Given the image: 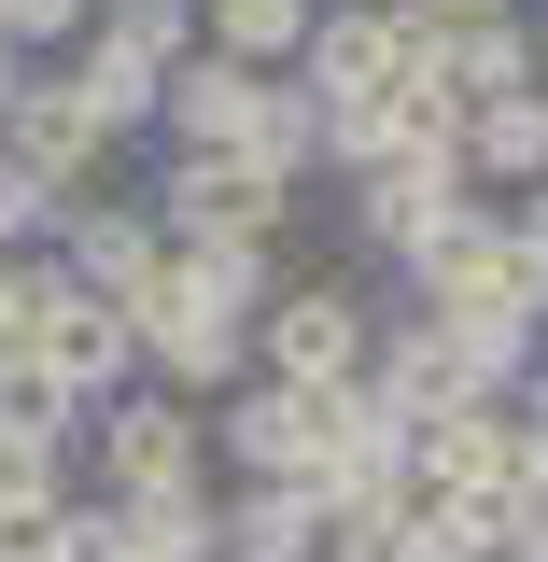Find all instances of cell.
Wrapping results in <instances>:
<instances>
[{
    "label": "cell",
    "instance_id": "obj_1",
    "mask_svg": "<svg viewBox=\"0 0 548 562\" xmlns=\"http://www.w3.org/2000/svg\"><path fill=\"white\" fill-rule=\"evenodd\" d=\"M70 450H85V492H99V506H155V492H211V408H183V394H155V380H127V394H99Z\"/></svg>",
    "mask_w": 548,
    "mask_h": 562
},
{
    "label": "cell",
    "instance_id": "obj_2",
    "mask_svg": "<svg viewBox=\"0 0 548 562\" xmlns=\"http://www.w3.org/2000/svg\"><path fill=\"white\" fill-rule=\"evenodd\" d=\"M155 225L169 239H198V254H281V225H295V183H268L239 140H211V155H155Z\"/></svg>",
    "mask_w": 548,
    "mask_h": 562
},
{
    "label": "cell",
    "instance_id": "obj_3",
    "mask_svg": "<svg viewBox=\"0 0 548 562\" xmlns=\"http://www.w3.org/2000/svg\"><path fill=\"white\" fill-rule=\"evenodd\" d=\"M366 338H380L366 281H351V268H310V281H281L268 310H254V380L338 394V380H366Z\"/></svg>",
    "mask_w": 548,
    "mask_h": 562
},
{
    "label": "cell",
    "instance_id": "obj_4",
    "mask_svg": "<svg viewBox=\"0 0 548 562\" xmlns=\"http://www.w3.org/2000/svg\"><path fill=\"white\" fill-rule=\"evenodd\" d=\"M409 310H436V324H548V281L521 268L506 211H465V225L409 268Z\"/></svg>",
    "mask_w": 548,
    "mask_h": 562
},
{
    "label": "cell",
    "instance_id": "obj_5",
    "mask_svg": "<svg viewBox=\"0 0 548 562\" xmlns=\"http://www.w3.org/2000/svg\"><path fill=\"white\" fill-rule=\"evenodd\" d=\"M409 14H394V0H324V14H310V43H295V85H310V99H324V113H366V99H394V85H409Z\"/></svg>",
    "mask_w": 548,
    "mask_h": 562
},
{
    "label": "cell",
    "instance_id": "obj_6",
    "mask_svg": "<svg viewBox=\"0 0 548 562\" xmlns=\"http://www.w3.org/2000/svg\"><path fill=\"white\" fill-rule=\"evenodd\" d=\"M465 211H492L479 183H465V169H351V254L409 281L422 254H436V239L465 225Z\"/></svg>",
    "mask_w": 548,
    "mask_h": 562
},
{
    "label": "cell",
    "instance_id": "obj_7",
    "mask_svg": "<svg viewBox=\"0 0 548 562\" xmlns=\"http://www.w3.org/2000/svg\"><path fill=\"white\" fill-rule=\"evenodd\" d=\"M0 155H29V169H43L57 198H99V183L127 169V140L99 127V113L70 99V70H43V57H29V85H14V113H0Z\"/></svg>",
    "mask_w": 548,
    "mask_h": 562
},
{
    "label": "cell",
    "instance_id": "obj_8",
    "mask_svg": "<svg viewBox=\"0 0 548 562\" xmlns=\"http://www.w3.org/2000/svg\"><path fill=\"white\" fill-rule=\"evenodd\" d=\"M324 464V394L295 380H239L211 408V479H310Z\"/></svg>",
    "mask_w": 548,
    "mask_h": 562
},
{
    "label": "cell",
    "instance_id": "obj_9",
    "mask_svg": "<svg viewBox=\"0 0 548 562\" xmlns=\"http://www.w3.org/2000/svg\"><path fill=\"white\" fill-rule=\"evenodd\" d=\"M14 366H43L70 408H99V394H127V380H141V338H127V310H113V295L57 281V310L29 324V351H14Z\"/></svg>",
    "mask_w": 548,
    "mask_h": 562
},
{
    "label": "cell",
    "instance_id": "obj_10",
    "mask_svg": "<svg viewBox=\"0 0 548 562\" xmlns=\"http://www.w3.org/2000/svg\"><path fill=\"white\" fill-rule=\"evenodd\" d=\"M57 268L85 281V295H113V310H127L141 281L169 268V225H155V198H127V183L70 198V211H57Z\"/></svg>",
    "mask_w": 548,
    "mask_h": 562
},
{
    "label": "cell",
    "instance_id": "obj_11",
    "mask_svg": "<svg viewBox=\"0 0 548 562\" xmlns=\"http://www.w3.org/2000/svg\"><path fill=\"white\" fill-rule=\"evenodd\" d=\"M521 450H535V436H521L506 394H465V408L409 422V479H422V492H506V479H521Z\"/></svg>",
    "mask_w": 548,
    "mask_h": 562
},
{
    "label": "cell",
    "instance_id": "obj_12",
    "mask_svg": "<svg viewBox=\"0 0 548 562\" xmlns=\"http://www.w3.org/2000/svg\"><path fill=\"white\" fill-rule=\"evenodd\" d=\"M366 394H380L394 422H436V408H465L479 380H465V338L409 310V324H380V338H366Z\"/></svg>",
    "mask_w": 548,
    "mask_h": 562
},
{
    "label": "cell",
    "instance_id": "obj_13",
    "mask_svg": "<svg viewBox=\"0 0 548 562\" xmlns=\"http://www.w3.org/2000/svg\"><path fill=\"white\" fill-rule=\"evenodd\" d=\"M211 549H225V562H324V492H310V479H225Z\"/></svg>",
    "mask_w": 548,
    "mask_h": 562
},
{
    "label": "cell",
    "instance_id": "obj_14",
    "mask_svg": "<svg viewBox=\"0 0 548 562\" xmlns=\"http://www.w3.org/2000/svg\"><path fill=\"white\" fill-rule=\"evenodd\" d=\"M254 99H268V70H239V57H169V85H155V127H169V155H211V140H239L254 127Z\"/></svg>",
    "mask_w": 548,
    "mask_h": 562
},
{
    "label": "cell",
    "instance_id": "obj_15",
    "mask_svg": "<svg viewBox=\"0 0 548 562\" xmlns=\"http://www.w3.org/2000/svg\"><path fill=\"white\" fill-rule=\"evenodd\" d=\"M70 436H85V408H70L43 366H0V479L14 492H57L70 479Z\"/></svg>",
    "mask_w": 548,
    "mask_h": 562
},
{
    "label": "cell",
    "instance_id": "obj_16",
    "mask_svg": "<svg viewBox=\"0 0 548 562\" xmlns=\"http://www.w3.org/2000/svg\"><path fill=\"white\" fill-rule=\"evenodd\" d=\"M409 70H436L465 113H479V99H521V85H548V70H535V29H521V14H479V29H422V57H409Z\"/></svg>",
    "mask_w": 548,
    "mask_h": 562
},
{
    "label": "cell",
    "instance_id": "obj_17",
    "mask_svg": "<svg viewBox=\"0 0 548 562\" xmlns=\"http://www.w3.org/2000/svg\"><path fill=\"white\" fill-rule=\"evenodd\" d=\"M465 183H548V85L465 113Z\"/></svg>",
    "mask_w": 548,
    "mask_h": 562
},
{
    "label": "cell",
    "instance_id": "obj_18",
    "mask_svg": "<svg viewBox=\"0 0 548 562\" xmlns=\"http://www.w3.org/2000/svg\"><path fill=\"white\" fill-rule=\"evenodd\" d=\"M239 155H254L268 183H295V198H310V169H324V99H310L295 70H268V99H254V127H239Z\"/></svg>",
    "mask_w": 548,
    "mask_h": 562
},
{
    "label": "cell",
    "instance_id": "obj_19",
    "mask_svg": "<svg viewBox=\"0 0 548 562\" xmlns=\"http://www.w3.org/2000/svg\"><path fill=\"white\" fill-rule=\"evenodd\" d=\"M310 14H324V0H198V43H211V57H239V70H295Z\"/></svg>",
    "mask_w": 548,
    "mask_h": 562
},
{
    "label": "cell",
    "instance_id": "obj_20",
    "mask_svg": "<svg viewBox=\"0 0 548 562\" xmlns=\"http://www.w3.org/2000/svg\"><path fill=\"white\" fill-rule=\"evenodd\" d=\"M85 43L169 70V57H198V0H85Z\"/></svg>",
    "mask_w": 548,
    "mask_h": 562
},
{
    "label": "cell",
    "instance_id": "obj_21",
    "mask_svg": "<svg viewBox=\"0 0 548 562\" xmlns=\"http://www.w3.org/2000/svg\"><path fill=\"white\" fill-rule=\"evenodd\" d=\"M211 506H225V479L211 492H155V506H113V520H127V562H225L211 549Z\"/></svg>",
    "mask_w": 548,
    "mask_h": 562
},
{
    "label": "cell",
    "instance_id": "obj_22",
    "mask_svg": "<svg viewBox=\"0 0 548 562\" xmlns=\"http://www.w3.org/2000/svg\"><path fill=\"white\" fill-rule=\"evenodd\" d=\"M57 183H43V169H29V155H0V254H43V239H57Z\"/></svg>",
    "mask_w": 548,
    "mask_h": 562
},
{
    "label": "cell",
    "instance_id": "obj_23",
    "mask_svg": "<svg viewBox=\"0 0 548 562\" xmlns=\"http://www.w3.org/2000/svg\"><path fill=\"white\" fill-rule=\"evenodd\" d=\"M57 254H0V366H14V351H29V324H43V310H57Z\"/></svg>",
    "mask_w": 548,
    "mask_h": 562
},
{
    "label": "cell",
    "instance_id": "obj_24",
    "mask_svg": "<svg viewBox=\"0 0 548 562\" xmlns=\"http://www.w3.org/2000/svg\"><path fill=\"white\" fill-rule=\"evenodd\" d=\"M492 562H548V450H521V479H506V549Z\"/></svg>",
    "mask_w": 548,
    "mask_h": 562
},
{
    "label": "cell",
    "instance_id": "obj_25",
    "mask_svg": "<svg viewBox=\"0 0 548 562\" xmlns=\"http://www.w3.org/2000/svg\"><path fill=\"white\" fill-rule=\"evenodd\" d=\"M57 562H127V520H113L85 479H70V506H57Z\"/></svg>",
    "mask_w": 548,
    "mask_h": 562
},
{
    "label": "cell",
    "instance_id": "obj_26",
    "mask_svg": "<svg viewBox=\"0 0 548 562\" xmlns=\"http://www.w3.org/2000/svg\"><path fill=\"white\" fill-rule=\"evenodd\" d=\"M0 29H14V57H57L85 43V0H0Z\"/></svg>",
    "mask_w": 548,
    "mask_h": 562
},
{
    "label": "cell",
    "instance_id": "obj_27",
    "mask_svg": "<svg viewBox=\"0 0 548 562\" xmlns=\"http://www.w3.org/2000/svg\"><path fill=\"white\" fill-rule=\"evenodd\" d=\"M57 506L70 492H14L0 506V562H57Z\"/></svg>",
    "mask_w": 548,
    "mask_h": 562
},
{
    "label": "cell",
    "instance_id": "obj_28",
    "mask_svg": "<svg viewBox=\"0 0 548 562\" xmlns=\"http://www.w3.org/2000/svg\"><path fill=\"white\" fill-rule=\"evenodd\" d=\"M506 239H521V268L548 281V183H521V198H506Z\"/></svg>",
    "mask_w": 548,
    "mask_h": 562
},
{
    "label": "cell",
    "instance_id": "obj_29",
    "mask_svg": "<svg viewBox=\"0 0 548 562\" xmlns=\"http://www.w3.org/2000/svg\"><path fill=\"white\" fill-rule=\"evenodd\" d=\"M394 14H409V43H422V29H479V14H521V0H394Z\"/></svg>",
    "mask_w": 548,
    "mask_h": 562
},
{
    "label": "cell",
    "instance_id": "obj_30",
    "mask_svg": "<svg viewBox=\"0 0 548 562\" xmlns=\"http://www.w3.org/2000/svg\"><path fill=\"white\" fill-rule=\"evenodd\" d=\"M14 85H29V57H14V29H0V113H14Z\"/></svg>",
    "mask_w": 548,
    "mask_h": 562
},
{
    "label": "cell",
    "instance_id": "obj_31",
    "mask_svg": "<svg viewBox=\"0 0 548 562\" xmlns=\"http://www.w3.org/2000/svg\"><path fill=\"white\" fill-rule=\"evenodd\" d=\"M521 29H535V70H548V0H535V14H521Z\"/></svg>",
    "mask_w": 548,
    "mask_h": 562
},
{
    "label": "cell",
    "instance_id": "obj_32",
    "mask_svg": "<svg viewBox=\"0 0 548 562\" xmlns=\"http://www.w3.org/2000/svg\"><path fill=\"white\" fill-rule=\"evenodd\" d=\"M57 492H70V479H57ZM0 506H14V479H0Z\"/></svg>",
    "mask_w": 548,
    "mask_h": 562
}]
</instances>
